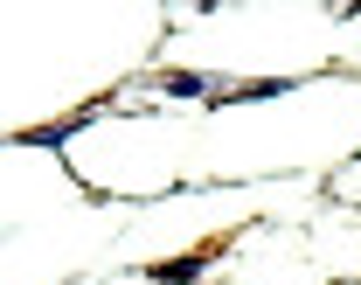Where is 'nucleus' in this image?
<instances>
[{
  "label": "nucleus",
  "instance_id": "1",
  "mask_svg": "<svg viewBox=\"0 0 361 285\" xmlns=\"http://www.w3.org/2000/svg\"><path fill=\"white\" fill-rule=\"evenodd\" d=\"M223 257V243H209V250H188V257H160V265H146V285H195L209 265Z\"/></svg>",
  "mask_w": 361,
  "mask_h": 285
},
{
  "label": "nucleus",
  "instance_id": "2",
  "mask_svg": "<svg viewBox=\"0 0 361 285\" xmlns=\"http://www.w3.org/2000/svg\"><path fill=\"white\" fill-rule=\"evenodd\" d=\"M90 119H97V104H90V111H77V119H63V126H35V133H21V140H28V146H56V140H77V133H84Z\"/></svg>",
  "mask_w": 361,
  "mask_h": 285
},
{
  "label": "nucleus",
  "instance_id": "4",
  "mask_svg": "<svg viewBox=\"0 0 361 285\" xmlns=\"http://www.w3.org/2000/svg\"><path fill=\"white\" fill-rule=\"evenodd\" d=\"M292 91V77H257V84H243V91H216V97H243V104H257V97H278Z\"/></svg>",
  "mask_w": 361,
  "mask_h": 285
},
{
  "label": "nucleus",
  "instance_id": "3",
  "mask_svg": "<svg viewBox=\"0 0 361 285\" xmlns=\"http://www.w3.org/2000/svg\"><path fill=\"white\" fill-rule=\"evenodd\" d=\"M167 91H174V97H216V84H209L202 70H174V77H167Z\"/></svg>",
  "mask_w": 361,
  "mask_h": 285
}]
</instances>
